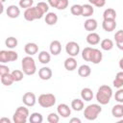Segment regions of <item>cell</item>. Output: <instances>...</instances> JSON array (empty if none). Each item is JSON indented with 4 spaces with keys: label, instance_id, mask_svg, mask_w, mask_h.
I'll return each mask as SVG.
<instances>
[{
    "label": "cell",
    "instance_id": "33",
    "mask_svg": "<svg viewBox=\"0 0 123 123\" xmlns=\"http://www.w3.org/2000/svg\"><path fill=\"white\" fill-rule=\"evenodd\" d=\"M92 47H86L83 49L82 51V58L86 61V62H90V57H91V53H92Z\"/></svg>",
    "mask_w": 123,
    "mask_h": 123
},
{
    "label": "cell",
    "instance_id": "25",
    "mask_svg": "<svg viewBox=\"0 0 123 123\" xmlns=\"http://www.w3.org/2000/svg\"><path fill=\"white\" fill-rule=\"evenodd\" d=\"M38 61L43 64H47L51 61V56L47 51H40L38 53Z\"/></svg>",
    "mask_w": 123,
    "mask_h": 123
},
{
    "label": "cell",
    "instance_id": "29",
    "mask_svg": "<svg viewBox=\"0 0 123 123\" xmlns=\"http://www.w3.org/2000/svg\"><path fill=\"white\" fill-rule=\"evenodd\" d=\"M71 108L75 111H80L84 109V101L83 99H74L71 102Z\"/></svg>",
    "mask_w": 123,
    "mask_h": 123
},
{
    "label": "cell",
    "instance_id": "22",
    "mask_svg": "<svg viewBox=\"0 0 123 123\" xmlns=\"http://www.w3.org/2000/svg\"><path fill=\"white\" fill-rule=\"evenodd\" d=\"M81 97L83 100L88 102L90 100H92L93 98V92H92V89L89 88V87H84L82 90H81Z\"/></svg>",
    "mask_w": 123,
    "mask_h": 123
},
{
    "label": "cell",
    "instance_id": "19",
    "mask_svg": "<svg viewBox=\"0 0 123 123\" xmlns=\"http://www.w3.org/2000/svg\"><path fill=\"white\" fill-rule=\"evenodd\" d=\"M97 26H98V23L96 21V19L94 18H88L85 21L84 23V27L86 31L88 32H93L97 29Z\"/></svg>",
    "mask_w": 123,
    "mask_h": 123
},
{
    "label": "cell",
    "instance_id": "46",
    "mask_svg": "<svg viewBox=\"0 0 123 123\" xmlns=\"http://www.w3.org/2000/svg\"><path fill=\"white\" fill-rule=\"evenodd\" d=\"M0 122L1 123H11V120L9 119V118H6V117H2L1 119H0Z\"/></svg>",
    "mask_w": 123,
    "mask_h": 123
},
{
    "label": "cell",
    "instance_id": "32",
    "mask_svg": "<svg viewBox=\"0 0 123 123\" xmlns=\"http://www.w3.org/2000/svg\"><path fill=\"white\" fill-rule=\"evenodd\" d=\"M29 120L32 123H41L43 120V117L39 112H33L29 116Z\"/></svg>",
    "mask_w": 123,
    "mask_h": 123
},
{
    "label": "cell",
    "instance_id": "34",
    "mask_svg": "<svg viewBox=\"0 0 123 123\" xmlns=\"http://www.w3.org/2000/svg\"><path fill=\"white\" fill-rule=\"evenodd\" d=\"M82 12H83V6L82 5H79V4H75L73 6H71L70 8V12L73 14V15H82Z\"/></svg>",
    "mask_w": 123,
    "mask_h": 123
},
{
    "label": "cell",
    "instance_id": "17",
    "mask_svg": "<svg viewBox=\"0 0 123 123\" xmlns=\"http://www.w3.org/2000/svg\"><path fill=\"white\" fill-rule=\"evenodd\" d=\"M64 68L68 71H73L77 68V61L75 60V57H69L64 61Z\"/></svg>",
    "mask_w": 123,
    "mask_h": 123
},
{
    "label": "cell",
    "instance_id": "20",
    "mask_svg": "<svg viewBox=\"0 0 123 123\" xmlns=\"http://www.w3.org/2000/svg\"><path fill=\"white\" fill-rule=\"evenodd\" d=\"M45 23L49 26H53L55 25L57 22H58V15L55 13V12H48L45 15Z\"/></svg>",
    "mask_w": 123,
    "mask_h": 123
},
{
    "label": "cell",
    "instance_id": "36",
    "mask_svg": "<svg viewBox=\"0 0 123 123\" xmlns=\"http://www.w3.org/2000/svg\"><path fill=\"white\" fill-rule=\"evenodd\" d=\"M47 121L49 123H58L60 121V114L56 112H51L47 116Z\"/></svg>",
    "mask_w": 123,
    "mask_h": 123
},
{
    "label": "cell",
    "instance_id": "38",
    "mask_svg": "<svg viewBox=\"0 0 123 123\" xmlns=\"http://www.w3.org/2000/svg\"><path fill=\"white\" fill-rule=\"evenodd\" d=\"M34 0H19V7L23 9H28L33 7Z\"/></svg>",
    "mask_w": 123,
    "mask_h": 123
},
{
    "label": "cell",
    "instance_id": "39",
    "mask_svg": "<svg viewBox=\"0 0 123 123\" xmlns=\"http://www.w3.org/2000/svg\"><path fill=\"white\" fill-rule=\"evenodd\" d=\"M114 99L118 103H122L123 104V88H121V87L118 88V90L114 94Z\"/></svg>",
    "mask_w": 123,
    "mask_h": 123
},
{
    "label": "cell",
    "instance_id": "35",
    "mask_svg": "<svg viewBox=\"0 0 123 123\" xmlns=\"http://www.w3.org/2000/svg\"><path fill=\"white\" fill-rule=\"evenodd\" d=\"M12 77H13V80L14 82H20L22 79H23V71L22 70H19V69H14L13 71L11 72Z\"/></svg>",
    "mask_w": 123,
    "mask_h": 123
},
{
    "label": "cell",
    "instance_id": "43",
    "mask_svg": "<svg viewBox=\"0 0 123 123\" xmlns=\"http://www.w3.org/2000/svg\"><path fill=\"white\" fill-rule=\"evenodd\" d=\"M93 5L95 7H97V8H102V7H104L106 5V0H96Z\"/></svg>",
    "mask_w": 123,
    "mask_h": 123
},
{
    "label": "cell",
    "instance_id": "47",
    "mask_svg": "<svg viewBox=\"0 0 123 123\" xmlns=\"http://www.w3.org/2000/svg\"><path fill=\"white\" fill-rule=\"evenodd\" d=\"M116 46H117L118 49L123 50V41H121V42H117V43H116Z\"/></svg>",
    "mask_w": 123,
    "mask_h": 123
},
{
    "label": "cell",
    "instance_id": "8",
    "mask_svg": "<svg viewBox=\"0 0 123 123\" xmlns=\"http://www.w3.org/2000/svg\"><path fill=\"white\" fill-rule=\"evenodd\" d=\"M65 51L69 57H76L80 53V45L76 41H69L65 45Z\"/></svg>",
    "mask_w": 123,
    "mask_h": 123
},
{
    "label": "cell",
    "instance_id": "13",
    "mask_svg": "<svg viewBox=\"0 0 123 123\" xmlns=\"http://www.w3.org/2000/svg\"><path fill=\"white\" fill-rule=\"evenodd\" d=\"M24 51L28 56H33L38 52V46L35 42H28L24 46Z\"/></svg>",
    "mask_w": 123,
    "mask_h": 123
},
{
    "label": "cell",
    "instance_id": "9",
    "mask_svg": "<svg viewBox=\"0 0 123 123\" xmlns=\"http://www.w3.org/2000/svg\"><path fill=\"white\" fill-rule=\"evenodd\" d=\"M22 102L26 107H33L37 102V98L35 93L33 92H26L22 97Z\"/></svg>",
    "mask_w": 123,
    "mask_h": 123
},
{
    "label": "cell",
    "instance_id": "28",
    "mask_svg": "<svg viewBox=\"0 0 123 123\" xmlns=\"http://www.w3.org/2000/svg\"><path fill=\"white\" fill-rule=\"evenodd\" d=\"M13 82H14V80H13L12 73H8V74L1 76V83H2V85L6 86H12L13 84Z\"/></svg>",
    "mask_w": 123,
    "mask_h": 123
},
{
    "label": "cell",
    "instance_id": "30",
    "mask_svg": "<svg viewBox=\"0 0 123 123\" xmlns=\"http://www.w3.org/2000/svg\"><path fill=\"white\" fill-rule=\"evenodd\" d=\"M100 45H101V48L105 51H110L113 48V41L110 38H105L103 40H101L100 42Z\"/></svg>",
    "mask_w": 123,
    "mask_h": 123
},
{
    "label": "cell",
    "instance_id": "12",
    "mask_svg": "<svg viewBox=\"0 0 123 123\" xmlns=\"http://www.w3.org/2000/svg\"><path fill=\"white\" fill-rule=\"evenodd\" d=\"M53 75V72L51 70V68L47 67V66H44V67H41L39 70H38V76L41 80L43 81H47V80H50L51 77Z\"/></svg>",
    "mask_w": 123,
    "mask_h": 123
},
{
    "label": "cell",
    "instance_id": "18",
    "mask_svg": "<svg viewBox=\"0 0 123 123\" xmlns=\"http://www.w3.org/2000/svg\"><path fill=\"white\" fill-rule=\"evenodd\" d=\"M86 42L89 45H97L100 42V36L95 32H90L86 36Z\"/></svg>",
    "mask_w": 123,
    "mask_h": 123
},
{
    "label": "cell",
    "instance_id": "3",
    "mask_svg": "<svg viewBox=\"0 0 123 123\" xmlns=\"http://www.w3.org/2000/svg\"><path fill=\"white\" fill-rule=\"evenodd\" d=\"M102 111V108L101 105L99 104H90L88 106L86 107L85 111H84V115L87 120H95L98 115L101 113Z\"/></svg>",
    "mask_w": 123,
    "mask_h": 123
},
{
    "label": "cell",
    "instance_id": "49",
    "mask_svg": "<svg viewBox=\"0 0 123 123\" xmlns=\"http://www.w3.org/2000/svg\"><path fill=\"white\" fill-rule=\"evenodd\" d=\"M95 1H96V0H88V2H89V4H91V5H93V4L95 3Z\"/></svg>",
    "mask_w": 123,
    "mask_h": 123
},
{
    "label": "cell",
    "instance_id": "11",
    "mask_svg": "<svg viewBox=\"0 0 123 123\" xmlns=\"http://www.w3.org/2000/svg\"><path fill=\"white\" fill-rule=\"evenodd\" d=\"M6 13L10 18H17L20 14V9L16 5H10L6 10Z\"/></svg>",
    "mask_w": 123,
    "mask_h": 123
},
{
    "label": "cell",
    "instance_id": "41",
    "mask_svg": "<svg viewBox=\"0 0 123 123\" xmlns=\"http://www.w3.org/2000/svg\"><path fill=\"white\" fill-rule=\"evenodd\" d=\"M114 39H115V43L123 41V30H119L114 34Z\"/></svg>",
    "mask_w": 123,
    "mask_h": 123
},
{
    "label": "cell",
    "instance_id": "6",
    "mask_svg": "<svg viewBox=\"0 0 123 123\" xmlns=\"http://www.w3.org/2000/svg\"><path fill=\"white\" fill-rule=\"evenodd\" d=\"M38 105L42 108H51L56 104V96L52 93H43L38 96Z\"/></svg>",
    "mask_w": 123,
    "mask_h": 123
},
{
    "label": "cell",
    "instance_id": "7",
    "mask_svg": "<svg viewBox=\"0 0 123 123\" xmlns=\"http://www.w3.org/2000/svg\"><path fill=\"white\" fill-rule=\"evenodd\" d=\"M18 59V54L12 50H1L0 51V62L6 63L10 62H15Z\"/></svg>",
    "mask_w": 123,
    "mask_h": 123
},
{
    "label": "cell",
    "instance_id": "26",
    "mask_svg": "<svg viewBox=\"0 0 123 123\" xmlns=\"http://www.w3.org/2000/svg\"><path fill=\"white\" fill-rule=\"evenodd\" d=\"M103 18L104 19H111V20H115L116 18V12L115 10L111 9V8H108L104 11L103 12Z\"/></svg>",
    "mask_w": 123,
    "mask_h": 123
},
{
    "label": "cell",
    "instance_id": "37",
    "mask_svg": "<svg viewBox=\"0 0 123 123\" xmlns=\"http://www.w3.org/2000/svg\"><path fill=\"white\" fill-rule=\"evenodd\" d=\"M37 7L45 14L48 12L49 11V4L46 3V2H43V1H39L37 4Z\"/></svg>",
    "mask_w": 123,
    "mask_h": 123
},
{
    "label": "cell",
    "instance_id": "1",
    "mask_svg": "<svg viewBox=\"0 0 123 123\" xmlns=\"http://www.w3.org/2000/svg\"><path fill=\"white\" fill-rule=\"evenodd\" d=\"M112 96V89L107 85L101 86L96 93V100L100 105H107L110 103Z\"/></svg>",
    "mask_w": 123,
    "mask_h": 123
},
{
    "label": "cell",
    "instance_id": "24",
    "mask_svg": "<svg viewBox=\"0 0 123 123\" xmlns=\"http://www.w3.org/2000/svg\"><path fill=\"white\" fill-rule=\"evenodd\" d=\"M82 6H83L82 16H84V17H89L90 15L93 14V12H94L93 5H91V4H84Z\"/></svg>",
    "mask_w": 123,
    "mask_h": 123
},
{
    "label": "cell",
    "instance_id": "45",
    "mask_svg": "<svg viewBox=\"0 0 123 123\" xmlns=\"http://www.w3.org/2000/svg\"><path fill=\"white\" fill-rule=\"evenodd\" d=\"M81 123V119L80 118H76V117H74V118H71L70 119V123Z\"/></svg>",
    "mask_w": 123,
    "mask_h": 123
},
{
    "label": "cell",
    "instance_id": "21",
    "mask_svg": "<svg viewBox=\"0 0 123 123\" xmlns=\"http://www.w3.org/2000/svg\"><path fill=\"white\" fill-rule=\"evenodd\" d=\"M78 74H79L80 77H83V78L88 77L91 74V68H90V66L87 65V64H82L78 68Z\"/></svg>",
    "mask_w": 123,
    "mask_h": 123
},
{
    "label": "cell",
    "instance_id": "31",
    "mask_svg": "<svg viewBox=\"0 0 123 123\" xmlns=\"http://www.w3.org/2000/svg\"><path fill=\"white\" fill-rule=\"evenodd\" d=\"M17 43H18L17 38H15L14 37H7L6 40H5L6 46H7L8 48H10V49L15 48V47L17 46Z\"/></svg>",
    "mask_w": 123,
    "mask_h": 123
},
{
    "label": "cell",
    "instance_id": "5",
    "mask_svg": "<svg viewBox=\"0 0 123 123\" xmlns=\"http://www.w3.org/2000/svg\"><path fill=\"white\" fill-rule=\"evenodd\" d=\"M23 15L27 21H34L36 19H40L44 15V13L36 6V7H31L26 9Z\"/></svg>",
    "mask_w": 123,
    "mask_h": 123
},
{
    "label": "cell",
    "instance_id": "50",
    "mask_svg": "<svg viewBox=\"0 0 123 123\" xmlns=\"http://www.w3.org/2000/svg\"><path fill=\"white\" fill-rule=\"evenodd\" d=\"M5 1H6V0H1V3H4Z\"/></svg>",
    "mask_w": 123,
    "mask_h": 123
},
{
    "label": "cell",
    "instance_id": "2",
    "mask_svg": "<svg viewBox=\"0 0 123 123\" xmlns=\"http://www.w3.org/2000/svg\"><path fill=\"white\" fill-rule=\"evenodd\" d=\"M21 66H22V71L24 72V74H26L28 76L34 75L37 72L36 62L31 56H27L22 59Z\"/></svg>",
    "mask_w": 123,
    "mask_h": 123
},
{
    "label": "cell",
    "instance_id": "4",
    "mask_svg": "<svg viewBox=\"0 0 123 123\" xmlns=\"http://www.w3.org/2000/svg\"><path fill=\"white\" fill-rule=\"evenodd\" d=\"M29 115V110L26 107H18L12 115V120L14 123H26Z\"/></svg>",
    "mask_w": 123,
    "mask_h": 123
},
{
    "label": "cell",
    "instance_id": "40",
    "mask_svg": "<svg viewBox=\"0 0 123 123\" xmlns=\"http://www.w3.org/2000/svg\"><path fill=\"white\" fill-rule=\"evenodd\" d=\"M68 0H59V3H58V6H57V9L60 10V11H62V10H65L67 7H68Z\"/></svg>",
    "mask_w": 123,
    "mask_h": 123
},
{
    "label": "cell",
    "instance_id": "42",
    "mask_svg": "<svg viewBox=\"0 0 123 123\" xmlns=\"http://www.w3.org/2000/svg\"><path fill=\"white\" fill-rule=\"evenodd\" d=\"M8 73H11L10 68L7 65H5L4 63H1L0 64V76H3V75L8 74Z\"/></svg>",
    "mask_w": 123,
    "mask_h": 123
},
{
    "label": "cell",
    "instance_id": "44",
    "mask_svg": "<svg viewBox=\"0 0 123 123\" xmlns=\"http://www.w3.org/2000/svg\"><path fill=\"white\" fill-rule=\"evenodd\" d=\"M48 1V4L53 7V8H56L57 9V6H58V3H59V0H47Z\"/></svg>",
    "mask_w": 123,
    "mask_h": 123
},
{
    "label": "cell",
    "instance_id": "15",
    "mask_svg": "<svg viewBox=\"0 0 123 123\" xmlns=\"http://www.w3.org/2000/svg\"><path fill=\"white\" fill-rule=\"evenodd\" d=\"M49 50H50V53L54 56H57L61 53L62 51V44L59 40H53L51 41L50 45H49Z\"/></svg>",
    "mask_w": 123,
    "mask_h": 123
},
{
    "label": "cell",
    "instance_id": "23",
    "mask_svg": "<svg viewBox=\"0 0 123 123\" xmlns=\"http://www.w3.org/2000/svg\"><path fill=\"white\" fill-rule=\"evenodd\" d=\"M111 114L115 118L123 117V104L114 105L111 109Z\"/></svg>",
    "mask_w": 123,
    "mask_h": 123
},
{
    "label": "cell",
    "instance_id": "14",
    "mask_svg": "<svg viewBox=\"0 0 123 123\" xmlns=\"http://www.w3.org/2000/svg\"><path fill=\"white\" fill-rule=\"evenodd\" d=\"M103 59V54L99 49L93 48L92 49V53H91V57H90V62L94 63V64H98L100 63V62Z\"/></svg>",
    "mask_w": 123,
    "mask_h": 123
},
{
    "label": "cell",
    "instance_id": "27",
    "mask_svg": "<svg viewBox=\"0 0 123 123\" xmlns=\"http://www.w3.org/2000/svg\"><path fill=\"white\" fill-rule=\"evenodd\" d=\"M112 85L116 88H120L123 86V71L117 72V74L115 75V79L112 82Z\"/></svg>",
    "mask_w": 123,
    "mask_h": 123
},
{
    "label": "cell",
    "instance_id": "16",
    "mask_svg": "<svg viewBox=\"0 0 123 123\" xmlns=\"http://www.w3.org/2000/svg\"><path fill=\"white\" fill-rule=\"evenodd\" d=\"M102 28L106 32H111L116 28V21L111 19H104L102 22Z\"/></svg>",
    "mask_w": 123,
    "mask_h": 123
},
{
    "label": "cell",
    "instance_id": "48",
    "mask_svg": "<svg viewBox=\"0 0 123 123\" xmlns=\"http://www.w3.org/2000/svg\"><path fill=\"white\" fill-rule=\"evenodd\" d=\"M119 67H120V69H122L123 70V58H121L120 60H119Z\"/></svg>",
    "mask_w": 123,
    "mask_h": 123
},
{
    "label": "cell",
    "instance_id": "10",
    "mask_svg": "<svg viewBox=\"0 0 123 123\" xmlns=\"http://www.w3.org/2000/svg\"><path fill=\"white\" fill-rule=\"evenodd\" d=\"M57 112L60 114V116L63 117V118H66L68 117L70 114H71V109L69 108L68 105L62 103V104H60L57 108Z\"/></svg>",
    "mask_w": 123,
    "mask_h": 123
}]
</instances>
